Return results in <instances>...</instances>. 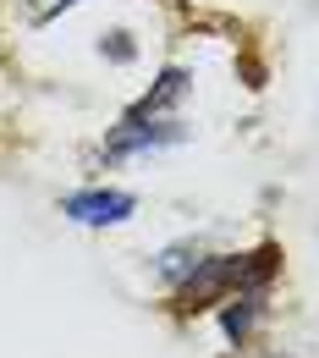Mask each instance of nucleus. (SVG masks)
<instances>
[{
  "label": "nucleus",
  "mask_w": 319,
  "mask_h": 358,
  "mask_svg": "<svg viewBox=\"0 0 319 358\" xmlns=\"http://www.w3.org/2000/svg\"><path fill=\"white\" fill-rule=\"evenodd\" d=\"M275 270H281V248H259L248 259H237V254H204L193 265V275L177 281V298H182V309H215L237 287H270Z\"/></svg>",
  "instance_id": "obj_1"
},
{
  "label": "nucleus",
  "mask_w": 319,
  "mask_h": 358,
  "mask_svg": "<svg viewBox=\"0 0 319 358\" xmlns=\"http://www.w3.org/2000/svg\"><path fill=\"white\" fill-rule=\"evenodd\" d=\"M187 143V127L177 116H121L110 138H105V160H133V155H160V149H177Z\"/></svg>",
  "instance_id": "obj_2"
},
{
  "label": "nucleus",
  "mask_w": 319,
  "mask_h": 358,
  "mask_svg": "<svg viewBox=\"0 0 319 358\" xmlns=\"http://www.w3.org/2000/svg\"><path fill=\"white\" fill-rule=\"evenodd\" d=\"M61 215L72 226H121L138 215V199L133 193H121V187H83V193H66L61 199Z\"/></svg>",
  "instance_id": "obj_3"
},
{
  "label": "nucleus",
  "mask_w": 319,
  "mask_h": 358,
  "mask_svg": "<svg viewBox=\"0 0 319 358\" xmlns=\"http://www.w3.org/2000/svg\"><path fill=\"white\" fill-rule=\"evenodd\" d=\"M259 314H265V287H237V292L221 298V331H226L231 348H242V342L253 336Z\"/></svg>",
  "instance_id": "obj_4"
},
{
  "label": "nucleus",
  "mask_w": 319,
  "mask_h": 358,
  "mask_svg": "<svg viewBox=\"0 0 319 358\" xmlns=\"http://www.w3.org/2000/svg\"><path fill=\"white\" fill-rule=\"evenodd\" d=\"M187 94H193V78H187L182 66H165V72L154 78V89H149V94L133 105V116H171Z\"/></svg>",
  "instance_id": "obj_5"
},
{
  "label": "nucleus",
  "mask_w": 319,
  "mask_h": 358,
  "mask_svg": "<svg viewBox=\"0 0 319 358\" xmlns=\"http://www.w3.org/2000/svg\"><path fill=\"white\" fill-rule=\"evenodd\" d=\"M198 259H204V248H198V243H165V248H160V254H154V275H160V281H165V287H177V281H187V275H193V265H198Z\"/></svg>",
  "instance_id": "obj_6"
},
{
  "label": "nucleus",
  "mask_w": 319,
  "mask_h": 358,
  "mask_svg": "<svg viewBox=\"0 0 319 358\" xmlns=\"http://www.w3.org/2000/svg\"><path fill=\"white\" fill-rule=\"evenodd\" d=\"M99 55L110 61V66H133L138 61V45L127 28H110V34H99Z\"/></svg>",
  "instance_id": "obj_7"
},
{
  "label": "nucleus",
  "mask_w": 319,
  "mask_h": 358,
  "mask_svg": "<svg viewBox=\"0 0 319 358\" xmlns=\"http://www.w3.org/2000/svg\"><path fill=\"white\" fill-rule=\"evenodd\" d=\"M72 6H83V0H28V11H34V22H50V17H61V11H72Z\"/></svg>",
  "instance_id": "obj_8"
},
{
  "label": "nucleus",
  "mask_w": 319,
  "mask_h": 358,
  "mask_svg": "<svg viewBox=\"0 0 319 358\" xmlns=\"http://www.w3.org/2000/svg\"><path fill=\"white\" fill-rule=\"evenodd\" d=\"M265 358H292V353H265Z\"/></svg>",
  "instance_id": "obj_9"
}]
</instances>
